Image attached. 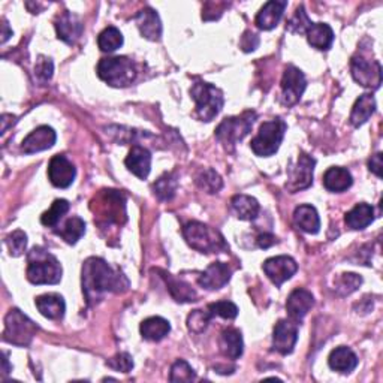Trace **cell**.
<instances>
[{"instance_id": "obj_1", "label": "cell", "mask_w": 383, "mask_h": 383, "mask_svg": "<svg viewBox=\"0 0 383 383\" xmlns=\"http://www.w3.org/2000/svg\"><path fill=\"white\" fill-rule=\"evenodd\" d=\"M129 282L101 258H89L82 265V292L89 304L98 303L106 292H123Z\"/></svg>"}, {"instance_id": "obj_2", "label": "cell", "mask_w": 383, "mask_h": 383, "mask_svg": "<svg viewBox=\"0 0 383 383\" xmlns=\"http://www.w3.org/2000/svg\"><path fill=\"white\" fill-rule=\"evenodd\" d=\"M27 280L34 284H56L62 280V265L44 249H34L27 258Z\"/></svg>"}, {"instance_id": "obj_3", "label": "cell", "mask_w": 383, "mask_h": 383, "mask_svg": "<svg viewBox=\"0 0 383 383\" xmlns=\"http://www.w3.org/2000/svg\"><path fill=\"white\" fill-rule=\"evenodd\" d=\"M183 236L192 249L201 253H220L228 250V244L222 233L201 222H189Z\"/></svg>"}, {"instance_id": "obj_4", "label": "cell", "mask_w": 383, "mask_h": 383, "mask_svg": "<svg viewBox=\"0 0 383 383\" xmlns=\"http://www.w3.org/2000/svg\"><path fill=\"white\" fill-rule=\"evenodd\" d=\"M190 94L196 103V115L201 122H211L222 111L225 102L222 90L204 81L194 84Z\"/></svg>"}, {"instance_id": "obj_5", "label": "cell", "mask_w": 383, "mask_h": 383, "mask_svg": "<svg viewBox=\"0 0 383 383\" xmlns=\"http://www.w3.org/2000/svg\"><path fill=\"white\" fill-rule=\"evenodd\" d=\"M254 120H256V113L254 111H246L241 115L229 117V119H225L217 126L216 138L228 152H233V147H236L244 136L249 135Z\"/></svg>"}, {"instance_id": "obj_6", "label": "cell", "mask_w": 383, "mask_h": 383, "mask_svg": "<svg viewBox=\"0 0 383 383\" xmlns=\"http://www.w3.org/2000/svg\"><path fill=\"white\" fill-rule=\"evenodd\" d=\"M286 127L287 126L282 119H274L271 122L262 123L258 135L250 143L253 153L261 157H270L274 153H277L284 138Z\"/></svg>"}, {"instance_id": "obj_7", "label": "cell", "mask_w": 383, "mask_h": 383, "mask_svg": "<svg viewBox=\"0 0 383 383\" xmlns=\"http://www.w3.org/2000/svg\"><path fill=\"white\" fill-rule=\"evenodd\" d=\"M98 75L113 87H126L135 80L136 71L127 57H108L99 62Z\"/></svg>"}, {"instance_id": "obj_8", "label": "cell", "mask_w": 383, "mask_h": 383, "mask_svg": "<svg viewBox=\"0 0 383 383\" xmlns=\"http://www.w3.org/2000/svg\"><path fill=\"white\" fill-rule=\"evenodd\" d=\"M38 326L35 322L21 313L18 308H13L5 317V342L15 346H27L36 335Z\"/></svg>"}, {"instance_id": "obj_9", "label": "cell", "mask_w": 383, "mask_h": 383, "mask_svg": "<svg viewBox=\"0 0 383 383\" xmlns=\"http://www.w3.org/2000/svg\"><path fill=\"white\" fill-rule=\"evenodd\" d=\"M102 204L98 205V212H94V222L102 226H108L111 223L122 225L126 220L124 211V196L117 190H102Z\"/></svg>"}, {"instance_id": "obj_10", "label": "cell", "mask_w": 383, "mask_h": 383, "mask_svg": "<svg viewBox=\"0 0 383 383\" xmlns=\"http://www.w3.org/2000/svg\"><path fill=\"white\" fill-rule=\"evenodd\" d=\"M354 80L363 87L379 89L382 84V66L377 60H368L363 56H355L350 62Z\"/></svg>"}, {"instance_id": "obj_11", "label": "cell", "mask_w": 383, "mask_h": 383, "mask_svg": "<svg viewBox=\"0 0 383 383\" xmlns=\"http://www.w3.org/2000/svg\"><path fill=\"white\" fill-rule=\"evenodd\" d=\"M315 165L316 161L312 156L301 153L296 164L289 169V178H287L286 189L291 194H296V192L310 187L313 183Z\"/></svg>"}, {"instance_id": "obj_12", "label": "cell", "mask_w": 383, "mask_h": 383, "mask_svg": "<svg viewBox=\"0 0 383 383\" xmlns=\"http://www.w3.org/2000/svg\"><path fill=\"white\" fill-rule=\"evenodd\" d=\"M307 87V81L304 73L295 68L294 65H289L284 72L282 78V96H283V103L284 105H295L298 101L301 99V96Z\"/></svg>"}, {"instance_id": "obj_13", "label": "cell", "mask_w": 383, "mask_h": 383, "mask_svg": "<svg viewBox=\"0 0 383 383\" xmlns=\"http://www.w3.org/2000/svg\"><path fill=\"white\" fill-rule=\"evenodd\" d=\"M263 273L275 284L282 286L286 280H289L296 273L298 265L291 256H275L270 258L262 265Z\"/></svg>"}, {"instance_id": "obj_14", "label": "cell", "mask_w": 383, "mask_h": 383, "mask_svg": "<svg viewBox=\"0 0 383 383\" xmlns=\"http://www.w3.org/2000/svg\"><path fill=\"white\" fill-rule=\"evenodd\" d=\"M298 342V322L295 321H279L274 328L273 347L282 355H289Z\"/></svg>"}, {"instance_id": "obj_15", "label": "cell", "mask_w": 383, "mask_h": 383, "mask_svg": "<svg viewBox=\"0 0 383 383\" xmlns=\"http://www.w3.org/2000/svg\"><path fill=\"white\" fill-rule=\"evenodd\" d=\"M75 175H77L75 166H73L72 162H69L65 156L57 154L50 161L48 178L52 186L66 189L73 183Z\"/></svg>"}, {"instance_id": "obj_16", "label": "cell", "mask_w": 383, "mask_h": 383, "mask_svg": "<svg viewBox=\"0 0 383 383\" xmlns=\"http://www.w3.org/2000/svg\"><path fill=\"white\" fill-rule=\"evenodd\" d=\"M56 140H57V135L52 127L39 126L34 132H30L24 138L23 144H21V150H23L26 154L44 152L55 145Z\"/></svg>"}, {"instance_id": "obj_17", "label": "cell", "mask_w": 383, "mask_h": 383, "mask_svg": "<svg viewBox=\"0 0 383 383\" xmlns=\"http://www.w3.org/2000/svg\"><path fill=\"white\" fill-rule=\"evenodd\" d=\"M231 274L232 271L228 267V263L215 262L201 274L198 282L207 291H217L231 280Z\"/></svg>"}, {"instance_id": "obj_18", "label": "cell", "mask_w": 383, "mask_h": 383, "mask_svg": "<svg viewBox=\"0 0 383 383\" xmlns=\"http://www.w3.org/2000/svg\"><path fill=\"white\" fill-rule=\"evenodd\" d=\"M315 304V298L312 292L307 289H295L286 301V310L289 317L295 322H300L305 315L310 312V308Z\"/></svg>"}, {"instance_id": "obj_19", "label": "cell", "mask_w": 383, "mask_h": 383, "mask_svg": "<svg viewBox=\"0 0 383 383\" xmlns=\"http://www.w3.org/2000/svg\"><path fill=\"white\" fill-rule=\"evenodd\" d=\"M136 26L140 29L143 38L148 41H159L162 36V23L156 10L152 8H144L135 17Z\"/></svg>"}, {"instance_id": "obj_20", "label": "cell", "mask_w": 383, "mask_h": 383, "mask_svg": "<svg viewBox=\"0 0 383 383\" xmlns=\"http://www.w3.org/2000/svg\"><path fill=\"white\" fill-rule=\"evenodd\" d=\"M127 169L138 178L145 180L152 169V154L144 147L135 145L124 161Z\"/></svg>"}, {"instance_id": "obj_21", "label": "cell", "mask_w": 383, "mask_h": 383, "mask_svg": "<svg viewBox=\"0 0 383 383\" xmlns=\"http://www.w3.org/2000/svg\"><path fill=\"white\" fill-rule=\"evenodd\" d=\"M82 23L77 15H73L72 13H63L57 21H56V30L59 39L65 41L66 44L72 45L81 38L82 35Z\"/></svg>"}, {"instance_id": "obj_22", "label": "cell", "mask_w": 383, "mask_h": 383, "mask_svg": "<svg viewBox=\"0 0 383 383\" xmlns=\"http://www.w3.org/2000/svg\"><path fill=\"white\" fill-rule=\"evenodd\" d=\"M287 2L284 0H271L265 3L256 15V26L262 30H271L279 24L283 17Z\"/></svg>"}, {"instance_id": "obj_23", "label": "cell", "mask_w": 383, "mask_h": 383, "mask_svg": "<svg viewBox=\"0 0 383 383\" xmlns=\"http://www.w3.org/2000/svg\"><path fill=\"white\" fill-rule=\"evenodd\" d=\"M36 307L41 312V315L51 319V321H57V319H62L63 315H65L66 310V304L65 300L57 294H45L36 298Z\"/></svg>"}, {"instance_id": "obj_24", "label": "cell", "mask_w": 383, "mask_h": 383, "mask_svg": "<svg viewBox=\"0 0 383 383\" xmlns=\"http://www.w3.org/2000/svg\"><path fill=\"white\" fill-rule=\"evenodd\" d=\"M328 364L334 371L347 375V373H352V371L356 368L358 358L349 347L340 346L329 354Z\"/></svg>"}, {"instance_id": "obj_25", "label": "cell", "mask_w": 383, "mask_h": 383, "mask_svg": "<svg viewBox=\"0 0 383 383\" xmlns=\"http://www.w3.org/2000/svg\"><path fill=\"white\" fill-rule=\"evenodd\" d=\"M308 44L312 47L326 51L331 48L334 41V31L325 23H312L305 31Z\"/></svg>"}, {"instance_id": "obj_26", "label": "cell", "mask_w": 383, "mask_h": 383, "mask_svg": "<svg viewBox=\"0 0 383 383\" xmlns=\"http://www.w3.org/2000/svg\"><path fill=\"white\" fill-rule=\"evenodd\" d=\"M295 225L307 233H317L321 229V219L315 207L312 205H300L294 212Z\"/></svg>"}, {"instance_id": "obj_27", "label": "cell", "mask_w": 383, "mask_h": 383, "mask_svg": "<svg viewBox=\"0 0 383 383\" xmlns=\"http://www.w3.org/2000/svg\"><path fill=\"white\" fill-rule=\"evenodd\" d=\"M352 175H350V173L345 168H329L324 175V186L329 192H334V194H340V192L347 190L352 186Z\"/></svg>"}, {"instance_id": "obj_28", "label": "cell", "mask_w": 383, "mask_h": 383, "mask_svg": "<svg viewBox=\"0 0 383 383\" xmlns=\"http://www.w3.org/2000/svg\"><path fill=\"white\" fill-rule=\"evenodd\" d=\"M220 350L229 359H238L243 355V337L238 329L228 328L220 335Z\"/></svg>"}, {"instance_id": "obj_29", "label": "cell", "mask_w": 383, "mask_h": 383, "mask_svg": "<svg viewBox=\"0 0 383 383\" xmlns=\"http://www.w3.org/2000/svg\"><path fill=\"white\" fill-rule=\"evenodd\" d=\"M141 335L148 340V342H161L165 338L169 331H171V325L164 317L153 316L148 317L141 324Z\"/></svg>"}, {"instance_id": "obj_30", "label": "cell", "mask_w": 383, "mask_h": 383, "mask_svg": "<svg viewBox=\"0 0 383 383\" xmlns=\"http://www.w3.org/2000/svg\"><path fill=\"white\" fill-rule=\"evenodd\" d=\"M345 220L350 229H364L375 220V210L366 202H361L347 212Z\"/></svg>"}, {"instance_id": "obj_31", "label": "cell", "mask_w": 383, "mask_h": 383, "mask_svg": "<svg viewBox=\"0 0 383 383\" xmlns=\"http://www.w3.org/2000/svg\"><path fill=\"white\" fill-rule=\"evenodd\" d=\"M375 111H376V101L373 96L368 93L361 94L354 105L352 113H350V123H352L355 127H359L361 124H364L371 115H373Z\"/></svg>"}, {"instance_id": "obj_32", "label": "cell", "mask_w": 383, "mask_h": 383, "mask_svg": "<svg viewBox=\"0 0 383 383\" xmlns=\"http://www.w3.org/2000/svg\"><path fill=\"white\" fill-rule=\"evenodd\" d=\"M162 277L165 279L168 284V291L171 292L173 298L177 303H190V301H196V292L192 289V286L187 284L183 280L175 279L174 275L168 274L162 271Z\"/></svg>"}, {"instance_id": "obj_33", "label": "cell", "mask_w": 383, "mask_h": 383, "mask_svg": "<svg viewBox=\"0 0 383 383\" xmlns=\"http://www.w3.org/2000/svg\"><path fill=\"white\" fill-rule=\"evenodd\" d=\"M232 208L241 220H253L259 215L258 201L247 195H236L232 198Z\"/></svg>"}, {"instance_id": "obj_34", "label": "cell", "mask_w": 383, "mask_h": 383, "mask_svg": "<svg viewBox=\"0 0 383 383\" xmlns=\"http://www.w3.org/2000/svg\"><path fill=\"white\" fill-rule=\"evenodd\" d=\"M56 233L68 244H75L86 233V223L80 217H71L65 222L62 229L56 231Z\"/></svg>"}, {"instance_id": "obj_35", "label": "cell", "mask_w": 383, "mask_h": 383, "mask_svg": "<svg viewBox=\"0 0 383 383\" xmlns=\"http://www.w3.org/2000/svg\"><path fill=\"white\" fill-rule=\"evenodd\" d=\"M178 187V182L175 174L166 173L162 177H159V180H156V183L153 186L156 196L161 201H171L175 196V192Z\"/></svg>"}, {"instance_id": "obj_36", "label": "cell", "mask_w": 383, "mask_h": 383, "mask_svg": "<svg viewBox=\"0 0 383 383\" xmlns=\"http://www.w3.org/2000/svg\"><path fill=\"white\" fill-rule=\"evenodd\" d=\"M98 45L105 52H113L115 50H119L123 45L122 31L114 26L106 27L101 31V35L98 38Z\"/></svg>"}, {"instance_id": "obj_37", "label": "cell", "mask_w": 383, "mask_h": 383, "mask_svg": "<svg viewBox=\"0 0 383 383\" xmlns=\"http://www.w3.org/2000/svg\"><path fill=\"white\" fill-rule=\"evenodd\" d=\"M68 210H69V202L66 199H56L55 202H52L51 208L41 216V223L48 228L56 226L62 220V217L66 215Z\"/></svg>"}, {"instance_id": "obj_38", "label": "cell", "mask_w": 383, "mask_h": 383, "mask_svg": "<svg viewBox=\"0 0 383 383\" xmlns=\"http://www.w3.org/2000/svg\"><path fill=\"white\" fill-rule=\"evenodd\" d=\"M361 283H363V277L355 273L340 274L335 280V291L342 296H346L355 292L361 286Z\"/></svg>"}, {"instance_id": "obj_39", "label": "cell", "mask_w": 383, "mask_h": 383, "mask_svg": "<svg viewBox=\"0 0 383 383\" xmlns=\"http://www.w3.org/2000/svg\"><path fill=\"white\" fill-rule=\"evenodd\" d=\"M196 183L202 190H205L207 194H217V192L223 186L222 177L215 171V169H211V168L205 169V171H202L198 175Z\"/></svg>"}, {"instance_id": "obj_40", "label": "cell", "mask_w": 383, "mask_h": 383, "mask_svg": "<svg viewBox=\"0 0 383 383\" xmlns=\"http://www.w3.org/2000/svg\"><path fill=\"white\" fill-rule=\"evenodd\" d=\"M5 243L10 256H21L27 247V236L23 231H15L13 233H9Z\"/></svg>"}, {"instance_id": "obj_41", "label": "cell", "mask_w": 383, "mask_h": 383, "mask_svg": "<svg viewBox=\"0 0 383 383\" xmlns=\"http://www.w3.org/2000/svg\"><path fill=\"white\" fill-rule=\"evenodd\" d=\"M171 382H194L196 379V375L194 368H192L186 361L178 359L174 363V366L171 367Z\"/></svg>"}, {"instance_id": "obj_42", "label": "cell", "mask_w": 383, "mask_h": 383, "mask_svg": "<svg viewBox=\"0 0 383 383\" xmlns=\"http://www.w3.org/2000/svg\"><path fill=\"white\" fill-rule=\"evenodd\" d=\"M211 313L210 312H204V310H195L192 312L187 317V328L190 329L192 333H202L205 331V328L208 326V322L211 319Z\"/></svg>"}, {"instance_id": "obj_43", "label": "cell", "mask_w": 383, "mask_h": 383, "mask_svg": "<svg viewBox=\"0 0 383 383\" xmlns=\"http://www.w3.org/2000/svg\"><path fill=\"white\" fill-rule=\"evenodd\" d=\"M211 316H220L223 319H236L238 316V307L231 301H219L208 305Z\"/></svg>"}, {"instance_id": "obj_44", "label": "cell", "mask_w": 383, "mask_h": 383, "mask_svg": "<svg viewBox=\"0 0 383 383\" xmlns=\"http://www.w3.org/2000/svg\"><path fill=\"white\" fill-rule=\"evenodd\" d=\"M310 24H312V21L308 20L304 8L300 6L296 9V13L292 17V20L289 21V30L292 31V34H305L307 29L310 27Z\"/></svg>"}, {"instance_id": "obj_45", "label": "cell", "mask_w": 383, "mask_h": 383, "mask_svg": "<svg viewBox=\"0 0 383 383\" xmlns=\"http://www.w3.org/2000/svg\"><path fill=\"white\" fill-rule=\"evenodd\" d=\"M106 366L111 367L115 371H122V373H129L133 368V359L129 354H117L114 358H111Z\"/></svg>"}, {"instance_id": "obj_46", "label": "cell", "mask_w": 383, "mask_h": 383, "mask_svg": "<svg viewBox=\"0 0 383 383\" xmlns=\"http://www.w3.org/2000/svg\"><path fill=\"white\" fill-rule=\"evenodd\" d=\"M35 72H36V77L42 81L51 80L52 72H55V65H52L51 59H48L45 56H39V59L36 60V65H35Z\"/></svg>"}, {"instance_id": "obj_47", "label": "cell", "mask_w": 383, "mask_h": 383, "mask_svg": "<svg viewBox=\"0 0 383 383\" xmlns=\"http://www.w3.org/2000/svg\"><path fill=\"white\" fill-rule=\"evenodd\" d=\"M258 45H259V38L254 34H252V31H246L241 39V48L246 52H250L253 50H256Z\"/></svg>"}, {"instance_id": "obj_48", "label": "cell", "mask_w": 383, "mask_h": 383, "mask_svg": "<svg viewBox=\"0 0 383 383\" xmlns=\"http://www.w3.org/2000/svg\"><path fill=\"white\" fill-rule=\"evenodd\" d=\"M382 168H383L382 153H376L375 156H371L370 162H368V169H370V171L380 178L382 177Z\"/></svg>"}, {"instance_id": "obj_49", "label": "cell", "mask_w": 383, "mask_h": 383, "mask_svg": "<svg viewBox=\"0 0 383 383\" xmlns=\"http://www.w3.org/2000/svg\"><path fill=\"white\" fill-rule=\"evenodd\" d=\"M275 243H277V238L271 236V233H262V236H259V238H258V244L261 249H268V247L274 246Z\"/></svg>"}, {"instance_id": "obj_50", "label": "cell", "mask_w": 383, "mask_h": 383, "mask_svg": "<svg viewBox=\"0 0 383 383\" xmlns=\"http://www.w3.org/2000/svg\"><path fill=\"white\" fill-rule=\"evenodd\" d=\"M9 36H13V30H9L8 23L3 20V24H2V44H5V42L9 39Z\"/></svg>"}]
</instances>
